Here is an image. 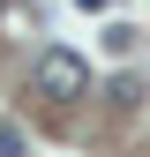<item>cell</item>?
Returning a JSON list of instances; mask_svg holds the SVG:
<instances>
[{
    "label": "cell",
    "mask_w": 150,
    "mask_h": 157,
    "mask_svg": "<svg viewBox=\"0 0 150 157\" xmlns=\"http://www.w3.org/2000/svg\"><path fill=\"white\" fill-rule=\"evenodd\" d=\"M38 90H45V97H60V105H68V97H83V90H90V67L75 60L68 45H53L45 60H38Z\"/></svg>",
    "instance_id": "6da1fadb"
},
{
    "label": "cell",
    "mask_w": 150,
    "mask_h": 157,
    "mask_svg": "<svg viewBox=\"0 0 150 157\" xmlns=\"http://www.w3.org/2000/svg\"><path fill=\"white\" fill-rule=\"evenodd\" d=\"M0 157H23V135H15L8 120H0Z\"/></svg>",
    "instance_id": "7a4b0ae2"
},
{
    "label": "cell",
    "mask_w": 150,
    "mask_h": 157,
    "mask_svg": "<svg viewBox=\"0 0 150 157\" xmlns=\"http://www.w3.org/2000/svg\"><path fill=\"white\" fill-rule=\"evenodd\" d=\"M75 8H90V15H98V8H112V0H75Z\"/></svg>",
    "instance_id": "3957f363"
}]
</instances>
